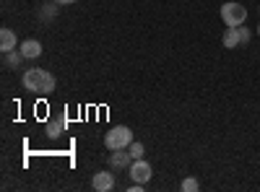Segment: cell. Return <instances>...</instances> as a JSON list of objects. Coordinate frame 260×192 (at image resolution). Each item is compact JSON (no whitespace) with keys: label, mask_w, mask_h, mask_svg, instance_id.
Listing matches in <instances>:
<instances>
[{"label":"cell","mask_w":260,"mask_h":192,"mask_svg":"<svg viewBox=\"0 0 260 192\" xmlns=\"http://www.w3.org/2000/svg\"><path fill=\"white\" fill-rule=\"evenodd\" d=\"M130 177H133V182L148 184V179L154 177V166L143 159H133V164H130Z\"/></svg>","instance_id":"obj_4"},{"label":"cell","mask_w":260,"mask_h":192,"mask_svg":"<svg viewBox=\"0 0 260 192\" xmlns=\"http://www.w3.org/2000/svg\"><path fill=\"white\" fill-rule=\"evenodd\" d=\"M65 125H68V117H65V114H60V117H52L50 122H47V127H45V130H47V138H60L62 133H65Z\"/></svg>","instance_id":"obj_8"},{"label":"cell","mask_w":260,"mask_h":192,"mask_svg":"<svg viewBox=\"0 0 260 192\" xmlns=\"http://www.w3.org/2000/svg\"><path fill=\"white\" fill-rule=\"evenodd\" d=\"M26 57H24V52L21 50H13V52H3V65L6 68H18L21 62H24Z\"/></svg>","instance_id":"obj_12"},{"label":"cell","mask_w":260,"mask_h":192,"mask_svg":"<svg viewBox=\"0 0 260 192\" xmlns=\"http://www.w3.org/2000/svg\"><path fill=\"white\" fill-rule=\"evenodd\" d=\"M127 151H130V156H133V159H143V153H146V148H143V143H130L127 145Z\"/></svg>","instance_id":"obj_14"},{"label":"cell","mask_w":260,"mask_h":192,"mask_svg":"<svg viewBox=\"0 0 260 192\" xmlns=\"http://www.w3.org/2000/svg\"><path fill=\"white\" fill-rule=\"evenodd\" d=\"M242 45V36H240V26H229L224 31V47L226 50H237Z\"/></svg>","instance_id":"obj_9"},{"label":"cell","mask_w":260,"mask_h":192,"mask_svg":"<svg viewBox=\"0 0 260 192\" xmlns=\"http://www.w3.org/2000/svg\"><path fill=\"white\" fill-rule=\"evenodd\" d=\"M240 36H242V45H247V42H250V39H252V31H250V29H247V26H245V29H242V26H240Z\"/></svg>","instance_id":"obj_15"},{"label":"cell","mask_w":260,"mask_h":192,"mask_svg":"<svg viewBox=\"0 0 260 192\" xmlns=\"http://www.w3.org/2000/svg\"><path fill=\"white\" fill-rule=\"evenodd\" d=\"M91 184H94L96 192H110V189H115V174L110 172V169H102V172L94 174Z\"/></svg>","instance_id":"obj_5"},{"label":"cell","mask_w":260,"mask_h":192,"mask_svg":"<svg viewBox=\"0 0 260 192\" xmlns=\"http://www.w3.org/2000/svg\"><path fill=\"white\" fill-rule=\"evenodd\" d=\"M60 3H57V0H55V3H45V6H39V11H37V16H39V21H52L55 16H57V8Z\"/></svg>","instance_id":"obj_11"},{"label":"cell","mask_w":260,"mask_h":192,"mask_svg":"<svg viewBox=\"0 0 260 192\" xmlns=\"http://www.w3.org/2000/svg\"><path fill=\"white\" fill-rule=\"evenodd\" d=\"M130 164H133V156H130L127 148H120V151L110 153V166L112 169H130Z\"/></svg>","instance_id":"obj_6"},{"label":"cell","mask_w":260,"mask_h":192,"mask_svg":"<svg viewBox=\"0 0 260 192\" xmlns=\"http://www.w3.org/2000/svg\"><path fill=\"white\" fill-rule=\"evenodd\" d=\"M60 6H68V3H76V0H57Z\"/></svg>","instance_id":"obj_16"},{"label":"cell","mask_w":260,"mask_h":192,"mask_svg":"<svg viewBox=\"0 0 260 192\" xmlns=\"http://www.w3.org/2000/svg\"><path fill=\"white\" fill-rule=\"evenodd\" d=\"M198 187H201V184H198V179H195V177H185L182 184H180L182 192H198Z\"/></svg>","instance_id":"obj_13"},{"label":"cell","mask_w":260,"mask_h":192,"mask_svg":"<svg viewBox=\"0 0 260 192\" xmlns=\"http://www.w3.org/2000/svg\"><path fill=\"white\" fill-rule=\"evenodd\" d=\"M13 50H16L13 29H0V52H13Z\"/></svg>","instance_id":"obj_10"},{"label":"cell","mask_w":260,"mask_h":192,"mask_svg":"<svg viewBox=\"0 0 260 192\" xmlns=\"http://www.w3.org/2000/svg\"><path fill=\"white\" fill-rule=\"evenodd\" d=\"M21 86H24L26 91L31 94H42L47 96L57 89V78L50 73V70H42V68H29L24 70V75H21Z\"/></svg>","instance_id":"obj_1"},{"label":"cell","mask_w":260,"mask_h":192,"mask_svg":"<svg viewBox=\"0 0 260 192\" xmlns=\"http://www.w3.org/2000/svg\"><path fill=\"white\" fill-rule=\"evenodd\" d=\"M257 16H260V8H257Z\"/></svg>","instance_id":"obj_18"},{"label":"cell","mask_w":260,"mask_h":192,"mask_svg":"<svg viewBox=\"0 0 260 192\" xmlns=\"http://www.w3.org/2000/svg\"><path fill=\"white\" fill-rule=\"evenodd\" d=\"M130 143H133V130H130L127 125H117L104 135V145L110 148V151H120V148H127Z\"/></svg>","instance_id":"obj_2"},{"label":"cell","mask_w":260,"mask_h":192,"mask_svg":"<svg viewBox=\"0 0 260 192\" xmlns=\"http://www.w3.org/2000/svg\"><path fill=\"white\" fill-rule=\"evenodd\" d=\"M257 36H260V24H257Z\"/></svg>","instance_id":"obj_17"},{"label":"cell","mask_w":260,"mask_h":192,"mask_svg":"<svg viewBox=\"0 0 260 192\" xmlns=\"http://www.w3.org/2000/svg\"><path fill=\"white\" fill-rule=\"evenodd\" d=\"M221 21L226 26H245L247 21V8L237 0H229V3L221 6Z\"/></svg>","instance_id":"obj_3"},{"label":"cell","mask_w":260,"mask_h":192,"mask_svg":"<svg viewBox=\"0 0 260 192\" xmlns=\"http://www.w3.org/2000/svg\"><path fill=\"white\" fill-rule=\"evenodd\" d=\"M18 50L24 52L26 60H37V57L42 55V42H39V39H24V42L18 45Z\"/></svg>","instance_id":"obj_7"}]
</instances>
